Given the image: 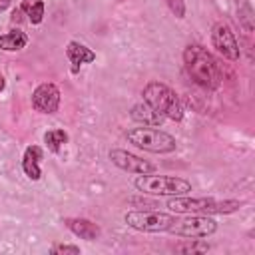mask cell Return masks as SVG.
I'll list each match as a JSON object with an SVG mask.
<instances>
[{
	"label": "cell",
	"mask_w": 255,
	"mask_h": 255,
	"mask_svg": "<svg viewBox=\"0 0 255 255\" xmlns=\"http://www.w3.org/2000/svg\"><path fill=\"white\" fill-rule=\"evenodd\" d=\"M44 141L52 151H58L66 141H68V133L64 129H50L44 133Z\"/></svg>",
	"instance_id": "16"
},
{
	"label": "cell",
	"mask_w": 255,
	"mask_h": 255,
	"mask_svg": "<svg viewBox=\"0 0 255 255\" xmlns=\"http://www.w3.org/2000/svg\"><path fill=\"white\" fill-rule=\"evenodd\" d=\"M66 56H68V60L74 64V72L78 70V66L90 64V62L96 60V54H94L88 46H84V44H80V42H70L68 48H66Z\"/></svg>",
	"instance_id": "14"
},
{
	"label": "cell",
	"mask_w": 255,
	"mask_h": 255,
	"mask_svg": "<svg viewBox=\"0 0 255 255\" xmlns=\"http://www.w3.org/2000/svg\"><path fill=\"white\" fill-rule=\"evenodd\" d=\"M124 221L137 231H147V233H157V231H167L169 225L175 221L173 215L155 211V209H133L124 215Z\"/></svg>",
	"instance_id": "6"
},
{
	"label": "cell",
	"mask_w": 255,
	"mask_h": 255,
	"mask_svg": "<svg viewBox=\"0 0 255 255\" xmlns=\"http://www.w3.org/2000/svg\"><path fill=\"white\" fill-rule=\"evenodd\" d=\"M64 223H66V227H68L74 235H78V237H82V239H86V241H96V239H100V235H102V229H100L94 221H90V219L70 217V219H66Z\"/></svg>",
	"instance_id": "11"
},
{
	"label": "cell",
	"mask_w": 255,
	"mask_h": 255,
	"mask_svg": "<svg viewBox=\"0 0 255 255\" xmlns=\"http://www.w3.org/2000/svg\"><path fill=\"white\" fill-rule=\"evenodd\" d=\"M110 159L114 165H118L120 169L124 171H129V173H151L155 171V165L126 151V149H112L110 151Z\"/></svg>",
	"instance_id": "10"
},
{
	"label": "cell",
	"mask_w": 255,
	"mask_h": 255,
	"mask_svg": "<svg viewBox=\"0 0 255 255\" xmlns=\"http://www.w3.org/2000/svg\"><path fill=\"white\" fill-rule=\"evenodd\" d=\"M52 253H54V255H58V253L80 255V247H76V245H54V247H52Z\"/></svg>",
	"instance_id": "21"
},
{
	"label": "cell",
	"mask_w": 255,
	"mask_h": 255,
	"mask_svg": "<svg viewBox=\"0 0 255 255\" xmlns=\"http://www.w3.org/2000/svg\"><path fill=\"white\" fill-rule=\"evenodd\" d=\"M143 102L147 106H151L155 112H159L163 118H169L173 122H179L183 118L181 100L163 82H149L143 88Z\"/></svg>",
	"instance_id": "3"
},
{
	"label": "cell",
	"mask_w": 255,
	"mask_h": 255,
	"mask_svg": "<svg viewBox=\"0 0 255 255\" xmlns=\"http://www.w3.org/2000/svg\"><path fill=\"white\" fill-rule=\"evenodd\" d=\"M175 251L177 253H205V251H209V245L193 237V241H185V243L175 245Z\"/></svg>",
	"instance_id": "17"
},
{
	"label": "cell",
	"mask_w": 255,
	"mask_h": 255,
	"mask_svg": "<svg viewBox=\"0 0 255 255\" xmlns=\"http://www.w3.org/2000/svg\"><path fill=\"white\" fill-rule=\"evenodd\" d=\"M133 185L141 193L149 195H187L191 191V183L183 177H171V175H149L139 173L133 181Z\"/></svg>",
	"instance_id": "5"
},
{
	"label": "cell",
	"mask_w": 255,
	"mask_h": 255,
	"mask_svg": "<svg viewBox=\"0 0 255 255\" xmlns=\"http://www.w3.org/2000/svg\"><path fill=\"white\" fill-rule=\"evenodd\" d=\"M165 2H167L169 10H171L177 18H183V16H185V4H183V0H165Z\"/></svg>",
	"instance_id": "20"
},
{
	"label": "cell",
	"mask_w": 255,
	"mask_h": 255,
	"mask_svg": "<svg viewBox=\"0 0 255 255\" xmlns=\"http://www.w3.org/2000/svg\"><path fill=\"white\" fill-rule=\"evenodd\" d=\"M8 6H10V0H0V12H2V10H6Z\"/></svg>",
	"instance_id": "23"
},
{
	"label": "cell",
	"mask_w": 255,
	"mask_h": 255,
	"mask_svg": "<svg viewBox=\"0 0 255 255\" xmlns=\"http://www.w3.org/2000/svg\"><path fill=\"white\" fill-rule=\"evenodd\" d=\"M42 155H44V151H42V147H38V145H30V147H26V151H24V157H22V169H24V173L32 179V181H38L40 177H42V169H40V159H42Z\"/></svg>",
	"instance_id": "13"
},
{
	"label": "cell",
	"mask_w": 255,
	"mask_h": 255,
	"mask_svg": "<svg viewBox=\"0 0 255 255\" xmlns=\"http://www.w3.org/2000/svg\"><path fill=\"white\" fill-rule=\"evenodd\" d=\"M32 106L42 114L58 112V108H60V90L50 82L40 84L32 94Z\"/></svg>",
	"instance_id": "9"
},
{
	"label": "cell",
	"mask_w": 255,
	"mask_h": 255,
	"mask_svg": "<svg viewBox=\"0 0 255 255\" xmlns=\"http://www.w3.org/2000/svg\"><path fill=\"white\" fill-rule=\"evenodd\" d=\"M183 64L191 80L207 90H215L221 86V68L217 60L197 44H191L183 50Z\"/></svg>",
	"instance_id": "1"
},
{
	"label": "cell",
	"mask_w": 255,
	"mask_h": 255,
	"mask_svg": "<svg viewBox=\"0 0 255 255\" xmlns=\"http://www.w3.org/2000/svg\"><path fill=\"white\" fill-rule=\"evenodd\" d=\"M26 14H28V20H30L32 24H40L42 18H44V2H42V0L32 2V4H30V10H28Z\"/></svg>",
	"instance_id": "19"
},
{
	"label": "cell",
	"mask_w": 255,
	"mask_h": 255,
	"mask_svg": "<svg viewBox=\"0 0 255 255\" xmlns=\"http://www.w3.org/2000/svg\"><path fill=\"white\" fill-rule=\"evenodd\" d=\"M26 44H28V36L24 32H20V30H12V32L0 36V48L6 50V52L22 50Z\"/></svg>",
	"instance_id": "15"
},
{
	"label": "cell",
	"mask_w": 255,
	"mask_h": 255,
	"mask_svg": "<svg viewBox=\"0 0 255 255\" xmlns=\"http://www.w3.org/2000/svg\"><path fill=\"white\" fill-rule=\"evenodd\" d=\"M169 233L177 235V237H195V239H201V237H209L217 231V221L203 215V213H191L189 217H183V219H175L169 229Z\"/></svg>",
	"instance_id": "7"
},
{
	"label": "cell",
	"mask_w": 255,
	"mask_h": 255,
	"mask_svg": "<svg viewBox=\"0 0 255 255\" xmlns=\"http://www.w3.org/2000/svg\"><path fill=\"white\" fill-rule=\"evenodd\" d=\"M12 22H18V24L22 22V10H20V8H16V10L12 12Z\"/></svg>",
	"instance_id": "22"
},
{
	"label": "cell",
	"mask_w": 255,
	"mask_h": 255,
	"mask_svg": "<svg viewBox=\"0 0 255 255\" xmlns=\"http://www.w3.org/2000/svg\"><path fill=\"white\" fill-rule=\"evenodd\" d=\"M211 44L223 58H227L231 62L239 60V44L231 32V28L225 22H217L211 28Z\"/></svg>",
	"instance_id": "8"
},
{
	"label": "cell",
	"mask_w": 255,
	"mask_h": 255,
	"mask_svg": "<svg viewBox=\"0 0 255 255\" xmlns=\"http://www.w3.org/2000/svg\"><path fill=\"white\" fill-rule=\"evenodd\" d=\"M4 86H6V82H4V76H2V74H0V92H2V90H4Z\"/></svg>",
	"instance_id": "24"
},
{
	"label": "cell",
	"mask_w": 255,
	"mask_h": 255,
	"mask_svg": "<svg viewBox=\"0 0 255 255\" xmlns=\"http://www.w3.org/2000/svg\"><path fill=\"white\" fill-rule=\"evenodd\" d=\"M241 207L235 199L217 201L213 197H187V195H173L167 201V209L175 213H233Z\"/></svg>",
	"instance_id": "2"
},
{
	"label": "cell",
	"mask_w": 255,
	"mask_h": 255,
	"mask_svg": "<svg viewBox=\"0 0 255 255\" xmlns=\"http://www.w3.org/2000/svg\"><path fill=\"white\" fill-rule=\"evenodd\" d=\"M129 116H131L133 122H137V124H141V126H149V128H159V126L163 124V120H165L159 112H155V110H153L151 106H147L145 102L135 104V106L129 110Z\"/></svg>",
	"instance_id": "12"
},
{
	"label": "cell",
	"mask_w": 255,
	"mask_h": 255,
	"mask_svg": "<svg viewBox=\"0 0 255 255\" xmlns=\"http://www.w3.org/2000/svg\"><path fill=\"white\" fill-rule=\"evenodd\" d=\"M128 141L133 143L139 149L151 151V153H171L177 147V141L173 135H169L167 131L143 126V128H133L126 133Z\"/></svg>",
	"instance_id": "4"
},
{
	"label": "cell",
	"mask_w": 255,
	"mask_h": 255,
	"mask_svg": "<svg viewBox=\"0 0 255 255\" xmlns=\"http://www.w3.org/2000/svg\"><path fill=\"white\" fill-rule=\"evenodd\" d=\"M239 20H241V24L245 26L247 32L253 30V10L245 0H239Z\"/></svg>",
	"instance_id": "18"
}]
</instances>
